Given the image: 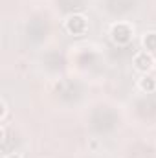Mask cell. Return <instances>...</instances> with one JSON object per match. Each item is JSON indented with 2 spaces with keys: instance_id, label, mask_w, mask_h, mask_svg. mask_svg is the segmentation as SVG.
Instances as JSON below:
<instances>
[{
  "instance_id": "3",
  "label": "cell",
  "mask_w": 156,
  "mask_h": 158,
  "mask_svg": "<svg viewBox=\"0 0 156 158\" xmlns=\"http://www.w3.org/2000/svg\"><path fill=\"white\" fill-rule=\"evenodd\" d=\"M28 33L31 37H40L46 33V24H42L40 20H33L30 26H28Z\"/></svg>"
},
{
  "instance_id": "4",
  "label": "cell",
  "mask_w": 156,
  "mask_h": 158,
  "mask_svg": "<svg viewBox=\"0 0 156 158\" xmlns=\"http://www.w3.org/2000/svg\"><path fill=\"white\" fill-rule=\"evenodd\" d=\"M76 90H77V86L74 85V83H70V81H64V83H61L59 85V92H61V96L63 98H66V96H76Z\"/></svg>"
},
{
  "instance_id": "6",
  "label": "cell",
  "mask_w": 156,
  "mask_h": 158,
  "mask_svg": "<svg viewBox=\"0 0 156 158\" xmlns=\"http://www.w3.org/2000/svg\"><path fill=\"white\" fill-rule=\"evenodd\" d=\"M61 2V7L63 9H79V7H83V0H59Z\"/></svg>"
},
{
  "instance_id": "1",
  "label": "cell",
  "mask_w": 156,
  "mask_h": 158,
  "mask_svg": "<svg viewBox=\"0 0 156 158\" xmlns=\"http://www.w3.org/2000/svg\"><path fill=\"white\" fill-rule=\"evenodd\" d=\"M114 112H110L109 109H99L92 116V127L96 131H109L114 125Z\"/></svg>"
},
{
  "instance_id": "2",
  "label": "cell",
  "mask_w": 156,
  "mask_h": 158,
  "mask_svg": "<svg viewBox=\"0 0 156 158\" xmlns=\"http://www.w3.org/2000/svg\"><path fill=\"white\" fill-rule=\"evenodd\" d=\"M132 7H134V0H109L107 2V9L114 15H123L130 11Z\"/></svg>"
},
{
  "instance_id": "5",
  "label": "cell",
  "mask_w": 156,
  "mask_h": 158,
  "mask_svg": "<svg viewBox=\"0 0 156 158\" xmlns=\"http://www.w3.org/2000/svg\"><path fill=\"white\" fill-rule=\"evenodd\" d=\"M130 158H151V149L145 145H136L130 153Z\"/></svg>"
}]
</instances>
